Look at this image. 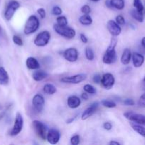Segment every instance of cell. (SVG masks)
I'll list each match as a JSON object with an SVG mask.
<instances>
[{
	"mask_svg": "<svg viewBox=\"0 0 145 145\" xmlns=\"http://www.w3.org/2000/svg\"><path fill=\"white\" fill-rule=\"evenodd\" d=\"M117 43V39L116 36H113L111 39L110 44L105 51V54L102 57V62L106 65H111L116 62L117 54L115 50V47Z\"/></svg>",
	"mask_w": 145,
	"mask_h": 145,
	"instance_id": "cell-1",
	"label": "cell"
},
{
	"mask_svg": "<svg viewBox=\"0 0 145 145\" xmlns=\"http://www.w3.org/2000/svg\"><path fill=\"white\" fill-rule=\"evenodd\" d=\"M40 22L35 15H31L27 19L24 26V33L25 35H31L39 28Z\"/></svg>",
	"mask_w": 145,
	"mask_h": 145,
	"instance_id": "cell-2",
	"label": "cell"
},
{
	"mask_svg": "<svg viewBox=\"0 0 145 145\" xmlns=\"http://www.w3.org/2000/svg\"><path fill=\"white\" fill-rule=\"evenodd\" d=\"M53 29L58 35H61L64 38H68V39L73 38L76 35V32L75 30L71 27L67 26V25L62 26V25H59L55 24L53 25Z\"/></svg>",
	"mask_w": 145,
	"mask_h": 145,
	"instance_id": "cell-3",
	"label": "cell"
},
{
	"mask_svg": "<svg viewBox=\"0 0 145 145\" xmlns=\"http://www.w3.org/2000/svg\"><path fill=\"white\" fill-rule=\"evenodd\" d=\"M33 127L34 129V131L36 132L37 135L43 140H46L47 133H48V129L47 127L41 121L38 120H34L33 121Z\"/></svg>",
	"mask_w": 145,
	"mask_h": 145,
	"instance_id": "cell-4",
	"label": "cell"
},
{
	"mask_svg": "<svg viewBox=\"0 0 145 145\" xmlns=\"http://www.w3.org/2000/svg\"><path fill=\"white\" fill-rule=\"evenodd\" d=\"M51 39V33L48 31L39 33L34 40V43L38 47H44L47 45Z\"/></svg>",
	"mask_w": 145,
	"mask_h": 145,
	"instance_id": "cell-5",
	"label": "cell"
},
{
	"mask_svg": "<svg viewBox=\"0 0 145 145\" xmlns=\"http://www.w3.org/2000/svg\"><path fill=\"white\" fill-rule=\"evenodd\" d=\"M19 7L20 3L16 0H11V1H9L5 10V12H4V17H5L6 20L10 21Z\"/></svg>",
	"mask_w": 145,
	"mask_h": 145,
	"instance_id": "cell-6",
	"label": "cell"
},
{
	"mask_svg": "<svg viewBox=\"0 0 145 145\" xmlns=\"http://www.w3.org/2000/svg\"><path fill=\"white\" fill-rule=\"evenodd\" d=\"M23 127H24V118H23V116L20 113H17L15 118L14 126H13L11 132H10V135H18L21 133V130H22Z\"/></svg>",
	"mask_w": 145,
	"mask_h": 145,
	"instance_id": "cell-7",
	"label": "cell"
},
{
	"mask_svg": "<svg viewBox=\"0 0 145 145\" xmlns=\"http://www.w3.org/2000/svg\"><path fill=\"white\" fill-rule=\"evenodd\" d=\"M124 116L130 121L136 123V124L141 125L145 126V116L139 113H134L132 111H128L124 113Z\"/></svg>",
	"mask_w": 145,
	"mask_h": 145,
	"instance_id": "cell-8",
	"label": "cell"
},
{
	"mask_svg": "<svg viewBox=\"0 0 145 145\" xmlns=\"http://www.w3.org/2000/svg\"><path fill=\"white\" fill-rule=\"evenodd\" d=\"M87 79V75L85 74H79L73 75V76H65L61 79V82L65 84H78L80 82H83Z\"/></svg>",
	"mask_w": 145,
	"mask_h": 145,
	"instance_id": "cell-9",
	"label": "cell"
},
{
	"mask_svg": "<svg viewBox=\"0 0 145 145\" xmlns=\"http://www.w3.org/2000/svg\"><path fill=\"white\" fill-rule=\"evenodd\" d=\"M115 83V79L111 73L104 74L101 79V84L106 90H109L113 87Z\"/></svg>",
	"mask_w": 145,
	"mask_h": 145,
	"instance_id": "cell-10",
	"label": "cell"
},
{
	"mask_svg": "<svg viewBox=\"0 0 145 145\" xmlns=\"http://www.w3.org/2000/svg\"><path fill=\"white\" fill-rule=\"evenodd\" d=\"M63 57L70 62H75L78 59V51L75 48H69L63 52Z\"/></svg>",
	"mask_w": 145,
	"mask_h": 145,
	"instance_id": "cell-11",
	"label": "cell"
},
{
	"mask_svg": "<svg viewBox=\"0 0 145 145\" xmlns=\"http://www.w3.org/2000/svg\"><path fill=\"white\" fill-rule=\"evenodd\" d=\"M107 28L108 31L112 36H118L122 32V28L119 24L113 20H109L107 24Z\"/></svg>",
	"mask_w": 145,
	"mask_h": 145,
	"instance_id": "cell-12",
	"label": "cell"
},
{
	"mask_svg": "<svg viewBox=\"0 0 145 145\" xmlns=\"http://www.w3.org/2000/svg\"><path fill=\"white\" fill-rule=\"evenodd\" d=\"M32 105L35 110L38 112H41L45 105V99L41 94H36L32 99Z\"/></svg>",
	"mask_w": 145,
	"mask_h": 145,
	"instance_id": "cell-13",
	"label": "cell"
},
{
	"mask_svg": "<svg viewBox=\"0 0 145 145\" xmlns=\"http://www.w3.org/2000/svg\"><path fill=\"white\" fill-rule=\"evenodd\" d=\"M60 138H61V133L55 129H51L47 133L46 140L50 144H57L59 142Z\"/></svg>",
	"mask_w": 145,
	"mask_h": 145,
	"instance_id": "cell-14",
	"label": "cell"
},
{
	"mask_svg": "<svg viewBox=\"0 0 145 145\" xmlns=\"http://www.w3.org/2000/svg\"><path fill=\"white\" fill-rule=\"evenodd\" d=\"M98 107H99V103L98 102H95V103H92L88 108L84 110L82 116H81V119L82 120H87L88 118L91 117L97 111Z\"/></svg>",
	"mask_w": 145,
	"mask_h": 145,
	"instance_id": "cell-15",
	"label": "cell"
},
{
	"mask_svg": "<svg viewBox=\"0 0 145 145\" xmlns=\"http://www.w3.org/2000/svg\"><path fill=\"white\" fill-rule=\"evenodd\" d=\"M133 65L136 68L141 67L144 62V57L139 52H134L132 55Z\"/></svg>",
	"mask_w": 145,
	"mask_h": 145,
	"instance_id": "cell-16",
	"label": "cell"
},
{
	"mask_svg": "<svg viewBox=\"0 0 145 145\" xmlns=\"http://www.w3.org/2000/svg\"><path fill=\"white\" fill-rule=\"evenodd\" d=\"M67 103L70 108L75 109L79 107L81 104V100L78 96H71L68 98Z\"/></svg>",
	"mask_w": 145,
	"mask_h": 145,
	"instance_id": "cell-17",
	"label": "cell"
},
{
	"mask_svg": "<svg viewBox=\"0 0 145 145\" xmlns=\"http://www.w3.org/2000/svg\"><path fill=\"white\" fill-rule=\"evenodd\" d=\"M48 74L44 70H41V69H38L36 72H34L32 74L33 79L35 82H41L45 78L48 77Z\"/></svg>",
	"mask_w": 145,
	"mask_h": 145,
	"instance_id": "cell-18",
	"label": "cell"
},
{
	"mask_svg": "<svg viewBox=\"0 0 145 145\" xmlns=\"http://www.w3.org/2000/svg\"><path fill=\"white\" fill-rule=\"evenodd\" d=\"M26 65L29 69H38L40 68V64L38 61L33 57L27 58L26 60Z\"/></svg>",
	"mask_w": 145,
	"mask_h": 145,
	"instance_id": "cell-19",
	"label": "cell"
},
{
	"mask_svg": "<svg viewBox=\"0 0 145 145\" xmlns=\"http://www.w3.org/2000/svg\"><path fill=\"white\" fill-rule=\"evenodd\" d=\"M131 58H132V52H131L129 48H125L122 52V56H121V62L122 65H128L130 62Z\"/></svg>",
	"mask_w": 145,
	"mask_h": 145,
	"instance_id": "cell-20",
	"label": "cell"
},
{
	"mask_svg": "<svg viewBox=\"0 0 145 145\" xmlns=\"http://www.w3.org/2000/svg\"><path fill=\"white\" fill-rule=\"evenodd\" d=\"M9 75L6 69L2 67H0V84L6 85L9 83Z\"/></svg>",
	"mask_w": 145,
	"mask_h": 145,
	"instance_id": "cell-21",
	"label": "cell"
},
{
	"mask_svg": "<svg viewBox=\"0 0 145 145\" xmlns=\"http://www.w3.org/2000/svg\"><path fill=\"white\" fill-rule=\"evenodd\" d=\"M112 8L117 10H122L125 8V0H109Z\"/></svg>",
	"mask_w": 145,
	"mask_h": 145,
	"instance_id": "cell-22",
	"label": "cell"
},
{
	"mask_svg": "<svg viewBox=\"0 0 145 145\" xmlns=\"http://www.w3.org/2000/svg\"><path fill=\"white\" fill-rule=\"evenodd\" d=\"M130 14L132 18L137 21L138 22L142 23L144 21V14L142 11H139L136 8H134V9L131 10Z\"/></svg>",
	"mask_w": 145,
	"mask_h": 145,
	"instance_id": "cell-23",
	"label": "cell"
},
{
	"mask_svg": "<svg viewBox=\"0 0 145 145\" xmlns=\"http://www.w3.org/2000/svg\"><path fill=\"white\" fill-rule=\"evenodd\" d=\"M131 126H132V129L134 130L136 133L140 135L142 137H145V126L141 125L136 124V123H131Z\"/></svg>",
	"mask_w": 145,
	"mask_h": 145,
	"instance_id": "cell-24",
	"label": "cell"
},
{
	"mask_svg": "<svg viewBox=\"0 0 145 145\" xmlns=\"http://www.w3.org/2000/svg\"><path fill=\"white\" fill-rule=\"evenodd\" d=\"M79 22L83 25H90L92 23V18L89 14H83L79 18Z\"/></svg>",
	"mask_w": 145,
	"mask_h": 145,
	"instance_id": "cell-25",
	"label": "cell"
},
{
	"mask_svg": "<svg viewBox=\"0 0 145 145\" xmlns=\"http://www.w3.org/2000/svg\"><path fill=\"white\" fill-rule=\"evenodd\" d=\"M44 91L46 94L48 95H53L57 91L56 87L54 86L53 84H46L45 86H44Z\"/></svg>",
	"mask_w": 145,
	"mask_h": 145,
	"instance_id": "cell-26",
	"label": "cell"
},
{
	"mask_svg": "<svg viewBox=\"0 0 145 145\" xmlns=\"http://www.w3.org/2000/svg\"><path fill=\"white\" fill-rule=\"evenodd\" d=\"M85 54L87 59H88V60L92 61L93 60L94 58H95V54H94V52L93 50H92V48H88V47L85 48Z\"/></svg>",
	"mask_w": 145,
	"mask_h": 145,
	"instance_id": "cell-27",
	"label": "cell"
},
{
	"mask_svg": "<svg viewBox=\"0 0 145 145\" xmlns=\"http://www.w3.org/2000/svg\"><path fill=\"white\" fill-rule=\"evenodd\" d=\"M56 22L58 25H62V26L68 25V19L64 16H58L56 18Z\"/></svg>",
	"mask_w": 145,
	"mask_h": 145,
	"instance_id": "cell-28",
	"label": "cell"
},
{
	"mask_svg": "<svg viewBox=\"0 0 145 145\" xmlns=\"http://www.w3.org/2000/svg\"><path fill=\"white\" fill-rule=\"evenodd\" d=\"M101 103L104 107L107 108H113L116 107L117 106L115 102L109 100H102L101 101Z\"/></svg>",
	"mask_w": 145,
	"mask_h": 145,
	"instance_id": "cell-29",
	"label": "cell"
},
{
	"mask_svg": "<svg viewBox=\"0 0 145 145\" xmlns=\"http://www.w3.org/2000/svg\"><path fill=\"white\" fill-rule=\"evenodd\" d=\"M133 6L137 11H142L143 12L144 7L143 4L142 2V0H134L133 1Z\"/></svg>",
	"mask_w": 145,
	"mask_h": 145,
	"instance_id": "cell-30",
	"label": "cell"
},
{
	"mask_svg": "<svg viewBox=\"0 0 145 145\" xmlns=\"http://www.w3.org/2000/svg\"><path fill=\"white\" fill-rule=\"evenodd\" d=\"M83 89L86 93H89V94H95L97 92L96 89L90 84H85L83 86Z\"/></svg>",
	"mask_w": 145,
	"mask_h": 145,
	"instance_id": "cell-31",
	"label": "cell"
},
{
	"mask_svg": "<svg viewBox=\"0 0 145 145\" xmlns=\"http://www.w3.org/2000/svg\"><path fill=\"white\" fill-rule=\"evenodd\" d=\"M12 40L16 45H18V46H22V45H24V43H23V40L21 39V37L18 36V35H14L12 38Z\"/></svg>",
	"mask_w": 145,
	"mask_h": 145,
	"instance_id": "cell-32",
	"label": "cell"
},
{
	"mask_svg": "<svg viewBox=\"0 0 145 145\" xmlns=\"http://www.w3.org/2000/svg\"><path fill=\"white\" fill-rule=\"evenodd\" d=\"M63 11L62 9H61V7H59L58 6H55V7H53L52 8V11H51V13H52L53 15L54 16H61V14H62Z\"/></svg>",
	"mask_w": 145,
	"mask_h": 145,
	"instance_id": "cell-33",
	"label": "cell"
},
{
	"mask_svg": "<svg viewBox=\"0 0 145 145\" xmlns=\"http://www.w3.org/2000/svg\"><path fill=\"white\" fill-rule=\"evenodd\" d=\"M80 11L83 14H90V13L91 12V8L89 5L85 4V5H83L81 7Z\"/></svg>",
	"mask_w": 145,
	"mask_h": 145,
	"instance_id": "cell-34",
	"label": "cell"
},
{
	"mask_svg": "<svg viewBox=\"0 0 145 145\" xmlns=\"http://www.w3.org/2000/svg\"><path fill=\"white\" fill-rule=\"evenodd\" d=\"M80 143V136L78 135H73L71 138V144L72 145H78Z\"/></svg>",
	"mask_w": 145,
	"mask_h": 145,
	"instance_id": "cell-35",
	"label": "cell"
},
{
	"mask_svg": "<svg viewBox=\"0 0 145 145\" xmlns=\"http://www.w3.org/2000/svg\"><path fill=\"white\" fill-rule=\"evenodd\" d=\"M138 106L141 108H145V92L139 98L138 101Z\"/></svg>",
	"mask_w": 145,
	"mask_h": 145,
	"instance_id": "cell-36",
	"label": "cell"
},
{
	"mask_svg": "<svg viewBox=\"0 0 145 145\" xmlns=\"http://www.w3.org/2000/svg\"><path fill=\"white\" fill-rule=\"evenodd\" d=\"M37 13L38 14L39 16L41 17V18L44 19V18H45L46 16V11L44 9V8H39L37 9Z\"/></svg>",
	"mask_w": 145,
	"mask_h": 145,
	"instance_id": "cell-37",
	"label": "cell"
},
{
	"mask_svg": "<svg viewBox=\"0 0 145 145\" xmlns=\"http://www.w3.org/2000/svg\"><path fill=\"white\" fill-rule=\"evenodd\" d=\"M115 21H116L119 25H125V19L123 17V16L122 15H118L116 17Z\"/></svg>",
	"mask_w": 145,
	"mask_h": 145,
	"instance_id": "cell-38",
	"label": "cell"
},
{
	"mask_svg": "<svg viewBox=\"0 0 145 145\" xmlns=\"http://www.w3.org/2000/svg\"><path fill=\"white\" fill-rule=\"evenodd\" d=\"M123 103L125 106H132L135 104V102L134 101L133 99H126L123 101Z\"/></svg>",
	"mask_w": 145,
	"mask_h": 145,
	"instance_id": "cell-39",
	"label": "cell"
},
{
	"mask_svg": "<svg viewBox=\"0 0 145 145\" xmlns=\"http://www.w3.org/2000/svg\"><path fill=\"white\" fill-rule=\"evenodd\" d=\"M101 79H102V76L100 74H95L94 75L93 78H92V81H93L94 83L95 84H100L101 83Z\"/></svg>",
	"mask_w": 145,
	"mask_h": 145,
	"instance_id": "cell-40",
	"label": "cell"
},
{
	"mask_svg": "<svg viewBox=\"0 0 145 145\" xmlns=\"http://www.w3.org/2000/svg\"><path fill=\"white\" fill-rule=\"evenodd\" d=\"M103 128L105 129V130H111L112 128V125L110 123H109V122H106V123H105L103 124Z\"/></svg>",
	"mask_w": 145,
	"mask_h": 145,
	"instance_id": "cell-41",
	"label": "cell"
},
{
	"mask_svg": "<svg viewBox=\"0 0 145 145\" xmlns=\"http://www.w3.org/2000/svg\"><path fill=\"white\" fill-rule=\"evenodd\" d=\"M80 38L81 41H82V42H83V43H87V42H88V38H87L86 35H85V34L81 33L80 35Z\"/></svg>",
	"mask_w": 145,
	"mask_h": 145,
	"instance_id": "cell-42",
	"label": "cell"
},
{
	"mask_svg": "<svg viewBox=\"0 0 145 145\" xmlns=\"http://www.w3.org/2000/svg\"><path fill=\"white\" fill-rule=\"evenodd\" d=\"M81 98H82V100H85V101H87L88 99V98H89V96H88V93H82V94H81Z\"/></svg>",
	"mask_w": 145,
	"mask_h": 145,
	"instance_id": "cell-43",
	"label": "cell"
},
{
	"mask_svg": "<svg viewBox=\"0 0 145 145\" xmlns=\"http://www.w3.org/2000/svg\"><path fill=\"white\" fill-rule=\"evenodd\" d=\"M76 117H77V116H75V117L71 118H70V119H68V120H66V123H68V124H70V123H72V122H73L74 120H75V119L76 118Z\"/></svg>",
	"mask_w": 145,
	"mask_h": 145,
	"instance_id": "cell-44",
	"label": "cell"
},
{
	"mask_svg": "<svg viewBox=\"0 0 145 145\" xmlns=\"http://www.w3.org/2000/svg\"><path fill=\"white\" fill-rule=\"evenodd\" d=\"M141 45L144 48H145V37L142 38V40H141Z\"/></svg>",
	"mask_w": 145,
	"mask_h": 145,
	"instance_id": "cell-45",
	"label": "cell"
},
{
	"mask_svg": "<svg viewBox=\"0 0 145 145\" xmlns=\"http://www.w3.org/2000/svg\"><path fill=\"white\" fill-rule=\"evenodd\" d=\"M109 144V145H120V143H119L118 142L116 141H111Z\"/></svg>",
	"mask_w": 145,
	"mask_h": 145,
	"instance_id": "cell-46",
	"label": "cell"
},
{
	"mask_svg": "<svg viewBox=\"0 0 145 145\" xmlns=\"http://www.w3.org/2000/svg\"><path fill=\"white\" fill-rule=\"evenodd\" d=\"M2 35H3V30L2 28H1V27L0 26V38L2 36Z\"/></svg>",
	"mask_w": 145,
	"mask_h": 145,
	"instance_id": "cell-47",
	"label": "cell"
},
{
	"mask_svg": "<svg viewBox=\"0 0 145 145\" xmlns=\"http://www.w3.org/2000/svg\"><path fill=\"white\" fill-rule=\"evenodd\" d=\"M143 88H144V90L145 91V76L143 79Z\"/></svg>",
	"mask_w": 145,
	"mask_h": 145,
	"instance_id": "cell-48",
	"label": "cell"
},
{
	"mask_svg": "<svg viewBox=\"0 0 145 145\" xmlns=\"http://www.w3.org/2000/svg\"><path fill=\"white\" fill-rule=\"evenodd\" d=\"M90 1H93V2H98V1H100V0H90Z\"/></svg>",
	"mask_w": 145,
	"mask_h": 145,
	"instance_id": "cell-49",
	"label": "cell"
}]
</instances>
